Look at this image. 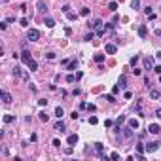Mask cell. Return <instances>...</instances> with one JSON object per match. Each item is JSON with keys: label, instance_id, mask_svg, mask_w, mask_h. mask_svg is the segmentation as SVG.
Returning <instances> with one entry per match:
<instances>
[{"label": "cell", "instance_id": "16", "mask_svg": "<svg viewBox=\"0 0 161 161\" xmlns=\"http://www.w3.org/2000/svg\"><path fill=\"white\" fill-rule=\"evenodd\" d=\"M55 116H57V118H63V116H64V110H63V108H61V106H57V108H55Z\"/></svg>", "mask_w": 161, "mask_h": 161}, {"label": "cell", "instance_id": "6", "mask_svg": "<svg viewBox=\"0 0 161 161\" xmlns=\"http://www.w3.org/2000/svg\"><path fill=\"white\" fill-rule=\"evenodd\" d=\"M27 66H29V70H30V72H36V70H38V63H36L34 59H30L29 63H27Z\"/></svg>", "mask_w": 161, "mask_h": 161}, {"label": "cell", "instance_id": "34", "mask_svg": "<svg viewBox=\"0 0 161 161\" xmlns=\"http://www.w3.org/2000/svg\"><path fill=\"white\" fill-rule=\"evenodd\" d=\"M80 13H82L84 17H87V15H89V8H82V12H80Z\"/></svg>", "mask_w": 161, "mask_h": 161}, {"label": "cell", "instance_id": "48", "mask_svg": "<svg viewBox=\"0 0 161 161\" xmlns=\"http://www.w3.org/2000/svg\"><path fill=\"white\" fill-rule=\"evenodd\" d=\"M155 116H157V118L161 119V108H157V110H155Z\"/></svg>", "mask_w": 161, "mask_h": 161}, {"label": "cell", "instance_id": "20", "mask_svg": "<svg viewBox=\"0 0 161 161\" xmlns=\"http://www.w3.org/2000/svg\"><path fill=\"white\" fill-rule=\"evenodd\" d=\"M131 8L133 10H140V0H131Z\"/></svg>", "mask_w": 161, "mask_h": 161}, {"label": "cell", "instance_id": "23", "mask_svg": "<svg viewBox=\"0 0 161 161\" xmlns=\"http://www.w3.org/2000/svg\"><path fill=\"white\" fill-rule=\"evenodd\" d=\"M129 64H131V66H136V64H138V55L131 57V61H129Z\"/></svg>", "mask_w": 161, "mask_h": 161}, {"label": "cell", "instance_id": "28", "mask_svg": "<svg viewBox=\"0 0 161 161\" xmlns=\"http://www.w3.org/2000/svg\"><path fill=\"white\" fill-rule=\"evenodd\" d=\"M66 82H68V84H74V82H76V76H74V74H68V76H66Z\"/></svg>", "mask_w": 161, "mask_h": 161}, {"label": "cell", "instance_id": "43", "mask_svg": "<svg viewBox=\"0 0 161 161\" xmlns=\"http://www.w3.org/2000/svg\"><path fill=\"white\" fill-rule=\"evenodd\" d=\"M133 74H135V76H140V74H142V70H138V68L135 66V70H133Z\"/></svg>", "mask_w": 161, "mask_h": 161}, {"label": "cell", "instance_id": "38", "mask_svg": "<svg viewBox=\"0 0 161 161\" xmlns=\"http://www.w3.org/2000/svg\"><path fill=\"white\" fill-rule=\"evenodd\" d=\"M53 146H57V148H61V140H59V138H53Z\"/></svg>", "mask_w": 161, "mask_h": 161}, {"label": "cell", "instance_id": "35", "mask_svg": "<svg viewBox=\"0 0 161 161\" xmlns=\"http://www.w3.org/2000/svg\"><path fill=\"white\" fill-rule=\"evenodd\" d=\"M110 159H119V153L118 152H112L110 153Z\"/></svg>", "mask_w": 161, "mask_h": 161}, {"label": "cell", "instance_id": "47", "mask_svg": "<svg viewBox=\"0 0 161 161\" xmlns=\"http://www.w3.org/2000/svg\"><path fill=\"white\" fill-rule=\"evenodd\" d=\"M97 34H99V36H102V34H104V29H102V27H101V29H97Z\"/></svg>", "mask_w": 161, "mask_h": 161}, {"label": "cell", "instance_id": "2", "mask_svg": "<svg viewBox=\"0 0 161 161\" xmlns=\"http://www.w3.org/2000/svg\"><path fill=\"white\" fill-rule=\"evenodd\" d=\"M148 133H150V135H159L161 127L157 125V123H150V125H148Z\"/></svg>", "mask_w": 161, "mask_h": 161}, {"label": "cell", "instance_id": "14", "mask_svg": "<svg viewBox=\"0 0 161 161\" xmlns=\"http://www.w3.org/2000/svg\"><path fill=\"white\" fill-rule=\"evenodd\" d=\"M76 142H78V135H70V136H68V144H70V146H74Z\"/></svg>", "mask_w": 161, "mask_h": 161}, {"label": "cell", "instance_id": "49", "mask_svg": "<svg viewBox=\"0 0 161 161\" xmlns=\"http://www.w3.org/2000/svg\"><path fill=\"white\" fill-rule=\"evenodd\" d=\"M155 57H157V59L161 61V51H157V55H155Z\"/></svg>", "mask_w": 161, "mask_h": 161}, {"label": "cell", "instance_id": "15", "mask_svg": "<svg viewBox=\"0 0 161 161\" xmlns=\"http://www.w3.org/2000/svg\"><path fill=\"white\" fill-rule=\"evenodd\" d=\"M36 8H38L40 10V12H46V2H44V0H38V4H36Z\"/></svg>", "mask_w": 161, "mask_h": 161}, {"label": "cell", "instance_id": "26", "mask_svg": "<svg viewBox=\"0 0 161 161\" xmlns=\"http://www.w3.org/2000/svg\"><path fill=\"white\" fill-rule=\"evenodd\" d=\"M108 10H110V12H116V10H118V2H110V4H108Z\"/></svg>", "mask_w": 161, "mask_h": 161}, {"label": "cell", "instance_id": "36", "mask_svg": "<svg viewBox=\"0 0 161 161\" xmlns=\"http://www.w3.org/2000/svg\"><path fill=\"white\" fill-rule=\"evenodd\" d=\"M112 125H114V121H112V119H106V121H104V127H112Z\"/></svg>", "mask_w": 161, "mask_h": 161}, {"label": "cell", "instance_id": "12", "mask_svg": "<svg viewBox=\"0 0 161 161\" xmlns=\"http://www.w3.org/2000/svg\"><path fill=\"white\" fill-rule=\"evenodd\" d=\"M118 84H119V87H121V89H125V87H127V78H125V76H119Z\"/></svg>", "mask_w": 161, "mask_h": 161}, {"label": "cell", "instance_id": "40", "mask_svg": "<svg viewBox=\"0 0 161 161\" xmlns=\"http://www.w3.org/2000/svg\"><path fill=\"white\" fill-rule=\"evenodd\" d=\"M38 104H40V106H47V101H46V99H40Z\"/></svg>", "mask_w": 161, "mask_h": 161}, {"label": "cell", "instance_id": "9", "mask_svg": "<svg viewBox=\"0 0 161 161\" xmlns=\"http://www.w3.org/2000/svg\"><path fill=\"white\" fill-rule=\"evenodd\" d=\"M2 101H4V104H10L12 102V95L8 91H2Z\"/></svg>", "mask_w": 161, "mask_h": 161}, {"label": "cell", "instance_id": "29", "mask_svg": "<svg viewBox=\"0 0 161 161\" xmlns=\"http://www.w3.org/2000/svg\"><path fill=\"white\" fill-rule=\"evenodd\" d=\"M19 23H21V27H29V19H27V17H21Z\"/></svg>", "mask_w": 161, "mask_h": 161}, {"label": "cell", "instance_id": "51", "mask_svg": "<svg viewBox=\"0 0 161 161\" xmlns=\"http://www.w3.org/2000/svg\"><path fill=\"white\" fill-rule=\"evenodd\" d=\"M159 82H161V74H159Z\"/></svg>", "mask_w": 161, "mask_h": 161}, {"label": "cell", "instance_id": "42", "mask_svg": "<svg viewBox=\"0 0 161 161\" xmlns=\"http://www.w3.org/2000/svg\"><path fill=\"white\" fill-rule=\"evenodd\" d=\"M72 152H74V148H72V146H68V148L64 150V153H68V155H70V153H72Z\"/></svg>", "mask_w": 161, "mask_h": 161}, {"label": "cell", "instance_id": "1", "mask_svg": "<svg viewBox=\"0 0 161 161\" xmlns=\"http://www.w3.org/2000/svg\"><path fill=\"white\" fill-rule=\"evenodd\" d=\"M27 40H30V42H36V40H40V30L29 29V32H27Z\"/></svg>", "mask_w": 161, "mask_h": 161}, {"label": "cell", "instance_id": "13", "mask_svg": "<svg viewBox=\"0 0 161 161\" xmlns=\"http://www.w3.org/2000/svg\"><path fill=\"white\" fill-rule=\"evenodd\" d=\"M138 125H140V123H138V119H135V118H133V119H129V127L138 129Z\"/></svg>", "mask_w": 161, "mask_h": 161}, {"label": "cell", "instance_id": "5", "mask_svg": "<svg viewBox=\"0 0 161 161\" xmlns=\"http://www.w3.org/2000/svg\"><path fill=\"white\" fill-rule=\"evenodd\" d=\"M157 148H159V142H150V144H146V152H157Z\"/></svg>", "mask_w": 161, "mask_h": 161}, {"label": "cell", "instance_id": "8", "mask_svg": "<svg viewBox=\"0 0 161 161\" xmlns=\"http://www.w3.org/2000/svg\"><path fill=\"white\" fill-rule=\"evenodd\" d=\"M138 36H140V38H146V36H148V29H146L144 25L138 27Z\"/></svg>", "mask_w": 161, "mask_h": 161}, {"label": "cell", "instance_id": "45", "mask_svg": "<svg viewBox=\"0 0 161 161\" xmlns=\"http://www.w3.org/2000/svg\"><path fill=\"white\" fill-rule=\"evenodd\" d=\"M153 72H155V74H161V64H157V66L153 68Z\"/></svg>", "mask_w": 161, "mask_h": 161}, {"label": "cell", "instance_id": "31", "mask_svg": "<svg viewBox=\"0 0 161 161\" xmlns=\"http://www.w3.org/2000/svg\"><path fill=\"white\" fill-rule=\"evenodd\" d=\"M93 36H95L93 32H89V34H85V38H84V40H85V42H91V40H93Z\"/></svg>", "mask_w": 161, "mask_h": 161}, {"label": "cell", "instance_id": "39", "mask_svg": "<svg viewBox=\"0 0 161 161\" xmlns=\"http://www.w3.org/2000/svg\"><path fill=\"white\" fill-rule=\"evenodd\" d=\"M123 97H125V99H133V93H131V91H125V93H123Z\"/></svg>", "mask_w": 161, "mask_h": 161}, {"label": "cell", "instance_id": "50", "mask_svg": "<svg viewBox=\"0 0 161 161\" xmlns=\"http://www.w3.org/2000/svg\"><path fill=\"white\" fill-rule=\"evenodd\" d=\"M155 34H157V36H159V38H161V30H155Z\"/></svg>", "mask_w": 161, "mask_h": 161}, {"label": "cell", "instance_id": "3", "mask_svg": "<svg viewBox=\"0 0 161 161\" xmlns=\"http://www.w3.org/2000/svg\"><path fill=\"white\" fill-rule=\"evenodd\" d=\"M106 53H108V55H114L116 51H118V46H116V44H106Z\"/></svg>", "mask_w": 161, "mask_h": 161}, {"label": "cell", "instance_id": "37", "mask_svg": "<svg viewBox=\"0 0 161 161\" xmlns=\"http://www.w3.org/2000/svg\"><path fill=\"white\" fill-rule=\"evenodd\" d=\"M87 110L89 112H95V110H97V106H95V104H87Z\"/></svg>", "mask_w": 161, "mask_h": 161}, {"label": "cell", "instance_id": "7", "mask_svg": "<svg viewBox=\"0 0 161 161\" xmlns=\"http://www.w3.org/2000/svg\"><path fill=\"white\" fill-rule=\"evenodd\" d=\"M152 66H153V59L152 57H146L144 59V68L146 70H152Z\"/></svg>", "mask_w": 161, "mask_h": 161}, {"label": "cell", "instance_id": "46", "mask_svg": "<svg viewBox=\"0 0 161 161\" xmlns=\"http://www.w3.org/2000/svg\"><path fill=\"white\" fill-rule=\"evenodd\" d=\"M144 13L146 15H152V8H144Z\"/></svg>", "mask_w": 161, "mask_h": 161}, {"label": "cell", "instance_id": "21", "mask_svg": "<svg viewBox=\"0 0 161 161\" xmlns=\"http://www.w3.org/2000/svg\"><path fill=\"white\" fill-rule=\"evenodd\" d=\"M125 138H133V127H129V129H125Z\"/></svg>", "mask_w": 161, "mask_h": 161}, {"label": "cell", "instance_id": "24", "mask_svg": "<svg viewBox=\"0 0 161 161\" xmlns=\"http://www.w3.org/2000/svg\"><path fill=\"white\" fill-rule=\"evenodd\" d=\"M13 119H15V118H13L12 114H6V116H4V123H12Z\"/></svg>", "mask_w": 161, "mask_h": 161}, {"label": "cell", "instance_id": "22", "mask_svg": "<svg viewBox=\"0 0 161 161\" xmlns=\"http://www.w3.org/2000/svg\"><path fill=\"white\" fill-rule=\"evenodd\" d=\"M55 129H57V131H64V123L61 121V119H59V121L55 123Z\"/></svg>", "mask_w": 161, "mask_h": 161}, {"label": "cell", "instance_id": "17", "mask_svg": "<svg viewBox=\"0 0 161 161\" xmlns=\"http://www.w3.org/2000/svg\"><path fill=\"white\" fill-rule=\"evenodd\" d=\"M46 59H47V61H55V59H57V55L53 53V51H47V53H46Z\"/></svg>", "mask_w": 161, "mask_h": 161}, {"label": "cell", "instance_id": "18", "mask_svg": "<svg viewBox=\"0 0 161 161\" xmlns=\"http://www.w3.org/2000/svg\"><path fill=\"white\" fill-rule=\"evenodd\" d=\"M150 97H152V99H159V97H161V93L157 91V89H152V91H150Z\"/></svg>", "mask_w": 161, "mask_h": 161}, {"label": "cell", "instance_id": "30", "mask_svg": "<svg viewBox=\"0 0 161 161\" xmlns=\"http://www.w3.org/2000/svg\"><path fill=\"white\" fill-rule=\"evenodd\" d=\"M19 78H23V80H29V72H27V70H21V74H19Z\"/></svg>", "mask_w": 161, "mask_h": 161}, {"label": "cell", "instance_id": "4", "mask_svg": "<svg viewBox=\"0 0 161 161\" xmlns=\"http://www.w3.org/2000/svg\"><path fill=\"white\" fill-rule=\"evenodd\" d=\"M101 27H102L101 19H93V21H89V29H95V30H97V29H101Z\"/></svg>", "mask_w": 161, "mask_h": 161}, {"label": "cell", "instance_id": "33", "mask_svg": "<svg viewBox=\"0 0 161 161\" xmlns=\"http://www.w3.org/2000/svg\"><path fill=\"white\" fill-rule=\"evenodd\" d=\"M106 101H108V102H116V97H114V95H106Z\"/></svg>", "mask_w": 161, "mask_h": 161}, {"label": "cell", "instance_id": "10", "mask_svg": "<svg viewBox=\"0 0 161 161\" xmlns=\"http://www.w3.org/2000/svg\"><path fill=\"white\" fill-rule=\"evenodd\" d=\"M30 59H32V57H30V53H29V51H23V53H21V61H23V63H29V61Z\"/></svg>", "mask_w": 161, "mask_h": 161}, {"label": "cell", "instance_id": "25", "mask_svg": "<svg viewBox=\"0 0 161 161\" xmlns=\"http://www.w3.org/2000/svg\"><path fill=\"white\" fill-rule=\"evenodd\" d=\"M38 116H40V121H47V119H49V116H47L46 112H40Z\"/></svg>", "mask_w": 161, "mask_h": 161}, {"label": "cell", "instance_id": "32", "mask_svg": "<svg viewBox=\"0 0 161 161\" xmlns=\"http://www.w3.org/2000/svg\"><path fill=\"white\" fill-rule=\"evenodd\" d=\"M89 123H91V125H97V123H99V119L95 118V116H91V118H89Z\"/></svg>", "mask_w": 161, "mask_h": 161}, {"label": "cell", "instance_id": "11", "mask_svg": "<svg viewBox=\"0 0 161 161\" xmlns=\"http://www.w3.org/2000/svg\"><path fill=\"white\" fill-rule=\"evenodd\" d=\"M44 23H46V27H47V29L55 27V19H51V17H46V19H44Z\"/></svg>", "mask_w": 161, "mask_h": 161}, {"label": "cell", "instance_id": "19", "mask_svg": "<svg viewBox=\"0 0 161 161\" xmlns=\"http://www.w3.org/2000/svg\"><path fill=\"white\" fill-rule=\"evenodd\" d=\"M95 61H97L99 64H102L104 63V55H102V53H97V55H95Z\"/></svg>", "mask_w": 161, "mask_h": 161}, {"label": "cell", "instance_id": "44", "mask_svg": "<svg viewBox=\"0 0 161 161\" xmlns=\"http://www.w3.org/2000/svg\"><path fill=\"white\" fill-rule=\"evenodd\" d=\"M123 119H125V118H123V116H119V118L116 119V125H121V121H123Z\"/></svg>", "mask_w": 161, "mask_h": 161}, {"label": "cell", "instance_id": "41", "mask_svg": "<svg viewBox=\"0 0 161 161\" xmlns=\"http://www.w3.org/2000/svg\"><path fill=\"white\" fill-rule=\"evenodd\" d=\"M66 17H68V19H70V21H74V19H76V15H74V13H70V12L66 13Z\"/></svg>", "mask_w": 161, "mask_h": 161}, {"label": "cell", "instance_id": "27", "mask_svg": "<svg viewBox=\"0 0 161 161\" xmlns=\"http://www.w3.org/2000/svg\"><path fill=\"white\" fill-rule=\"evenodd\" d=\"M76 66H78V61H70V63H68V70H74Z\"/></svg>", "mask_w": 161, "mask_h": 161}]
</instances>
